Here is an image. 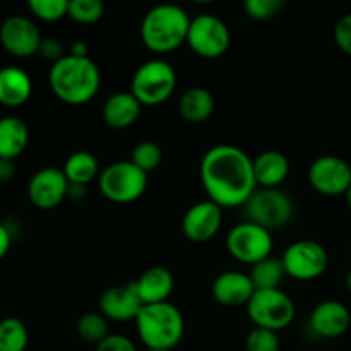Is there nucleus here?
<instances>
[{
  "label": "nucleus",
  "mask_w": 351,
  "mask_h": 351,
  "mask_svg": "<svg viewBox=\"0 0 351 351\" xmlns=\"http://www.w3.org/2000/svg\"><path fill=\"white\" fill-rule=\"evenodd\" d=\"M41 40L36 23L26 16H10L0 24V45L12 57H33L40 50Z\"/></svg>",
  "instance_id": "13"
},
{
  "label": "nucleus",
  "mask_w": 351,
  "mask_h": 351,
  "mask_svg": "<svg viewBox=\"0 0 351 351\" xmlns=\"http://www.w3.org/2000/svg\"><path fill=\"white\" fill-rule=\"evenodd\" d=\"M345 197H346V202H348V206H350V209H351V187L348 189V192H346V194H345Z\"/></svg>",
  "instance_id": "42"
},
{
  "label": "nucleus",
  "mask_w": 351,
  "mask_h": 351,
  "mask_svg": "<svg viewBox=\"0 0 351 351\" xmlns=\"http://www.w3.org/2000/svg\"><path fill=\"white\" fill-rule=\"evenodd\" d=\"M249 276L256 290H274V288L281 287V283H283L288 274L287 269H285L283 259L269 256L250 266Z\"/></svg>",
  "instance_id": "26"
},
{
  "label": "nucleus",
  "mask_w": 351,
  "mask_h": 351,
  "mask_svg": "<svg viewBox=\"0 0 351 351\" xmlns=\"http://www.w3.org/2000/svg\"><path fill=\"white\" fill-rule=\"evenodd\" d=\"M177 89V72L163 58H151L137 67L130 93L143 106H158L168 101Z\"/></svg>",
  "instance_id": "5"
},
{
  "label": "nucleus",
  "mask_w": 351,
  "mask_h": 351,
  "mask_svg": "<svg viewBox=\"0 0 351 351\" xmlns=\"http://www.w3.org/2000/svg\"><path fill=\"white\" fill-rule=\"evenodd\" d=\"M98 187L103 197L115 204L137 201L147 189V173L132 161H115L99 173Z\"/></svg>",
  "instance_id": "6"
},
{
  "label": "nucleus",
  "mask_w": 351,
  "mask_h": 351,
  "mask_svg": "<svg viewBox=\"0 0 351 351\" xmlns=\"http://www.w3.org/2000/svg\"><path fill=\"white\" fill-rule=\"evenodd\" d=\"M108 319L101 312H88L77 321V335L91 345H98L110 335Z\"/></svg>",
  "instance_id": "28"
},
{
  "label": "nucleus",
  "mask_w": 351,
  "mask_h": 351,
  "mask_svg": "<svg viewBox=\"0 0 351 351\" xmlns=\"http://www.w3.org/2000/svg\"><path fill=\"white\" fill-rule=\"evenodd\" d=\"M105 14L103 0H71L67 16L79 24H95Z\"/></svg>",
  "instance_id": "29"
},
{
  "label": "nucleus",
  "mask_w": 351,
  "mask_h": 351,
  "mask_svg": "<svg viewBox=\"0 0 351 351\" xmlns=\"http://www.w3.org/2000/svg\"><path fill=\"white\" fill-rule=\"evenodd\" d=\"M199 175L208 197L223 209L240 208L257 189L254 161L232 144H218L206 151Z\"/></svg>",
  "instance_id": "1"
},
{
  "label": "nucleus",
  "mask_w": 351,
  "mask_h": 351,
  "mask_svg": "<svg viewBox=\"0 0 351 351\" xmlns=\"http://www.w3.org/2000/svg\"><path fill=\"white\" fill-rule=\"evenodd\" d=\"M247 314L256 328L283 331L293 322L295 304L281 288L274 290H256L247 304Z\"/></svg>",
  "instance_id": "8"
},
{
  "label": "nucleus",
  "mask_w": 351,
  "mask_h": 351,
  "mask_svg": "<svg viewBox=\"0 0 351 351\" xmlns=\"http://www.w3.org/2000/svg\"><path fill=\"white\" fill-rule=\"evenodd\" d=\"M137 293L144 305L163 304L168 302L170 295L173 293L175 280L173 274L163 266H153L144 271L139 280L134 281Z\"/></svg>",
  "instance_id": "20"
},
{
  "label": "nucleus",
  "mask_w": 351,
  "mask_h": 351,
  "mask_svg": "<svg viewBox=\"0 0 351 351\" xmlns=\"http://www.w3.org/2000/svg\"><path fill=\"white\" fill-rule=\"evenodd\" d=\"M247 351H280V338L276 331L254 328L247 336Z\"/></svg>",
  "instance_id": "33"
},
{
  "label": "nucleus",
  "mask_w": 351,
  "mask_h": 351,
  "mask_svg": "<svg viewBox=\"0 0 351 351\" xmlns=\"http://www.w3.org/2000/svg\"><path fill=\"white\" fill-rule=\"evenodd\" d=\"M213 298L223 307H243L256 293L252 280L249 274L240 271H225L219 274L211 287Z\"/></svg>",
  "instance_id": "17"
},
{
  "label": "nucleus",
  "mask_w": 351,
  "mask_h": 351,
  "mask_svg": "<svg viewBox=\"0 0 351 351\" xmlns=\"http://www.w3.org/2000/svg\"><path fill=\"white\" fill-rule=\"evenodd\" d=\"M96 351H137L136 343L123 335H108L96 345Z\"/></svg>",
  "instance_id": "35"
},
{
  "label": "nucleus",
  "mask_w": 351,
  "mask_h": 351,
  "mask_svg": "<svg viewBox=\"0 0 351 351\" xmlns=\"http://www.w3.org/2000/svg\"><path fill=\"white\" fill-rule=\"evenodd\" d=\"M130 161L136 167H139L143 171L149 173V171L156 170L161 165V161H163V151H161L160 144L153 143V141H143V143H139L132 149Z\"/></svg>",
  "instance_id": "30"
},
{
  "label": "nucleus",
  "mask_w": 351,
  "mask_h": 351,
  "mask_svg": "<svg viewBox=\"0 0 351 351\" xmlns=\"http://www.w3.org/2000/svg\"><path fill=\"white\" fill-rule=\"evenodd\" d=\"M16 177V163L14 160H2L0 158V184H9Z\"/></svg>",
  "instance_id": "37"
},
{
  "label": "nucleus",
  "mask_w": 351,
  "mask_h": 351,
  "mask_svg": "<svg viewBox=\"0 0 351 351\" xmlns=\"http://www.w3.org/2000/svg\"><path fill=\"white\" fill-rule=\"evenodd\" d=\"M38 53H40L45 60H50L51 64H55V62H58L60 58L65 57L64 45H62L57 38H43Z\"/></svg>",
  "instance_id": "36"
},
{
  "label": "nucleus",
  "mask_w": 351,
  "mask_h": 351,
  "mask_svg": "<svg viewBox=\"0 0 351 351\" xmlns=\"http://www.w3.org/2000/svg\"><path fill=\"white\" fill-rule=\"evenodd\" d=\"M29 143V130L19 117H2L0 119V158L16 160L24 153Z\"/></svg>",
  "instance_id": "23"
},
{
  "label": "nucleus",
  "mask_w": 351,
  "mask_h": 351,
  "mask_svg": "<svg viewBox=\"0 0 351 351\" xmlns=\"http://www.w3.org/2000/svg\"><path fill=\"white\" fill-rule=\"evenodd\" d=\"M147 351H173V350H147Z\"/></svg>",
  "instance_id": "44"
},
{
  "label": "nucleus",
  "mask_w": 351,
  "mask_h": 351,
  "mask_svg": "<svg viewBox=\"0 0 351 351\" xmlns=\"http://www.w3.org/2000/svg\"><path fill=\"white\" fill-rule=\"evenodd\" d=\"M88 45L84 41H75V43H72L71 51H69V55H74V57H88Z\"/></svg>",
  "instance_id": "40"
},
{
  "label": "nucleus",
  "mask_w": 351,
  "mask_h": 351,
  "mask_svg": "<svg viewBox=\"0 0 351 351\" xmlns=\"http://www.w3.org/2000/svg\"><path fill=\"white\" fill-rule=\"evenodd\" d=\"M230 256L242 264L254 266L259 261L273 256V233L254 221H242L226 235Z\"/></svg>",
  "instance_id": "9"
},
{
  "label": "nucleus",
  "mask_w": 351,
  "mask_h": 351,
  "mask_svg": "<svg viewBox=\"0 0 351 351\" xmlns=\"http://www.w3.org/2000/svg\"><path fill=\"white\" fill-rule=\"evenodd\" d=\"M335 41L343 53L351 57V12L345 14L335 26Z\"/></svg>",
  "instance_id": "34"
},
{
  "label": "nucleus",
  "mask_w": 351,
  "mask_h": 351,
  "mask_svg": "<svg viewBox=\"0 0 351 351\" xmlns=\"http://www.w3.org/2000/svg\"><path fill=\"white\" fill-rule=\"evenodd\" d=\"M69 180L60 168H41L27 184V197L38 209H53L67 199Z\"/></svg>",
  "instance_id": "14"
},
{
  "label": "nucleus",
  "mask_w": 351,
  "mask_h": 351,
  "mask_svg": "<svg viewBox=\"0 0 351 351\" xmlns=\"http://www.w3.org/2000/svg\"><path fill=\"white\" fill-rule=\"evenodd\" d=\"M29 335L21 319L5 317L0 321V351H26Z\"/></svg>",
  "instance_id": "27"
},
{
  "label": "nucleus",
  "mask_w": 351,
  "mask_h": 351,
  "mask_svg": "<svg viewBox=\"0 0 351 351\" xmlns=\"http://www.w3.org/2000/svg\"><path fill=\"white\" fill-rule=\"evenodd\" d=\"M191 17L175 3H160L149 9L141 23V40L153 53H170L187 43Z\"/></svg>",
  "instance_id": "3"
},
{
  "label": "nucleus",
  "mask_w": 351,
  "mask_h": 351,
  "mask_svg": "<svg viewBox=\"0 0 351 351\" xmlns=\"http://www.w3.org/2000/svg\"><path fill=\"white\" fill-rule=\"evenodd\" d=\"M287 274L297 281H312L321 278L329 266V256L324 245L314 240L293 242L283 254Z\"/></svg>",
  "instance_id": "11"
},
{
  "label": "nucleus",
  "mask_w": 351,
  "mask_h": 351,
  "mask_svg": "<svg viewBox=\"0 0 351 351\" xmlns=\"http://www.w3.org/2000/svg\"><path fill=\"white\" fill-rule=\"evenodd\" d=\"M144 307L134 283L117 285L106 288L99 297V312L108 321L129 322L136 321L141 308Z\"/></svg>",
  "instance_id": "16"
},
{
  "label": "nucleus",
  "mask_w": 351,
  "mask_h": 351,
  "mask_svg": "<svg viewBox=\"0 0 351 351\" xmlns=\"http://www.w3.org/2000/svg\"><path fill=\"white\" fill-rule=\"evenodd\" d=\"M48 84L51 93L65 105H86L98 95L101 72L89 57H74L67 53L51 64Z\"/></svg>",
  "instance_id": "2"
},
{
  "label": "nucleus",
  "mask_w": 351,
  "mask_h": 351,
  "mask_svg": "<svg viewBox=\"0 0 351 351\" xmlns=\"http://www.w3.org/2000/svg\"><path fill=\"white\" fill-rule=\"evenodd\" d=\"M308 182L312 189L322 195H345L351 187V167L343 158L326 154L311 165Z\"/></svg>",
  "instance_id": "12"
},
{
  "label": "nucleus",
  "mask_w": 351,
  "mask_h": 351,
  "mask_svg": "<svg viewBox=\"0 0 351 351\" xmlns=\"http://www.w3.org/2000/svg\"><path fill=\"white\" fill-rule=\"evenodd\" d=\"M345 285H346V288H348V291H351V269L348 271V274H346Z\"/></svg>",
  "instance_id": "41"
},
{
  "label": "nucleus",
  "mask_w": 351,
  "mask_h": 351,
  "mask_svg": "<svg viewBox=\"0 0 351 351\" xmlns=\"http://www.w3.org/2000/svg\"><path fill=\"white\" fill-rule=\"evenodd\" d=\"M143 105L130 91L113 93L101 110L103 122L112 129H127L139 120Z\"/></svg>",
  "instance_id": "19"
},
{
  "label": "nucleus",
  "mask_w": 351,
  "mask_h": 351,
  "mask_svg": "<svg viewBox=\"0 0 351 351\" xmlns=\"http://www.w3.org/2000/svg\"><path fill=\"white\" fill-rule=\"evenodd\" d=\"M351 324V314L345 304L338 300L321 302L311 314V329L324 339H335L345 335Z\"/></svg>",
  "instance_id": "18"
},
{
  "label": "nucleus",
  "mask_w": 351,
  "mask_h": 351,
  "mask_svg": "<svg viewBox=\"0 0 351 351\" xmlns=\"http://www.w3.org/2000/svg\"><path fill=\"white\" fill-rule=\"evenodd\" d=\"M285 0H243V10L254 21H269L283 10Z\"/></svg>",
  "instance_id": "32"
},
{
  "label": "nucleus",
  "mask_w": 351,
  "mask_h": 351,
  "mask_svg": "<svg viewBox=\"0 0 351 351\" xmlns=\"http://www.w3.org/2000/svg\"><path fill=\"white\" fill-rule=\"evenodd\" d=\"M232 34L228 26L213 14H201L191 21L187 45L202 58H218L228 51Z\"/></svg>",
  "instance_id": "10"
},
{
  "label": "nucleus",
  "mask_w": 351,
  "mask_h": 351,
  "mask_svg": "<svg viewBox=\"0 0 351 351\" xmlns=\"http://www.w3.org/2000/svg\"><path fill=\"white\" fill-rule=\"evenodd\" d=\"M34 17L45 23H55L67 16L71 0H26Z\"/></svg>",
  "instance_id": "31"
},
{
  "label": "nucleus",
  "mask_w": 351,
  "mask_h": 351,
  "mask_svg": "<svg viewBox=\"0 0 351 351\" xmlns=\"http://www.w3.org/2000/svg\"><path fill=\"white\" fill-rule=\"evenodd\" d=\"M192 2H195V3H211V2H215V0H192Z\"/></svg>",
  "instance_id": "43"
},
{
  "label": "nucleus",
  "mask_w": 351,
  "mask_h": 351,
  "mask_svg": "<svg viewBox=\"0 0 351 351\" xmlns=\"http://www.w3.org/2000/svg\"><path fill=\"white\" fill-rule=\"evenodd\" d=\"M180 117L189 123L206 122L215 112V96L206 88H191L178 101Z\"/></svg>",
  "instance_id": "24"
},
{
  "label": "nucleus",
  "mask_w": 351,
  "mask_h": 351,
  "mask_svg": "<svg viewBox=\"0 0 351 351\" xmlns=\"http://www.w3.org/2000/svg\"><path fill=\"white\" fill-rule=\"evenodd\" d=\"M137 335L147 350H173L182 341L185 321L170 302L144 305L136 319Z\"/></svg>",
  "instance_id": "4"
},
{
  "label": "nucleus",
  "mask_w": 351,
  "mask_h": 351,
  "mask_svg": "<svg viewBox=\"0 0 351 351\" xmlns=\"http://www.w3.org/2000/svg\"><path fill=\"white\" fill-rule=\"evenodd\" d=\"M33 95V82L27 72L19 67L0 69V105L17 108Z\"/></svg>",
  "instance_id": "22"
},
{
  "label": "nucleus",
  "mask_w": 351,
  "mask_h": 351,
  "mask_svg": "<svg viewBox=\"0 0 351 351\" xmlns=\"http://www.w3.org/2000/svg\"><path fill=\"white\" fill-rule=\"evenodd\" d=\"M221 223L223 208L208 199L187 209L182 219V232L191 242L204 243L218 235Z\"/></svg>",
  "instance_id": "15"
},
{
  "label": "nucleus",
  "mask_w": 351,
  "mask_h": 351,
  "mask_svg": "<svg viewBox=\"0 0 351 351\" xmlns=\"http://www.w3.org/2000/svg\"><path fill=\"white\" fill-rule=\"evenodd\" d=\"M252 161L257 187L278 189L290 175V161L281 151L267 149Z\"/></svg>",
  "instance_id": "21"
},
{
  "label": "nucleus",
  "mask_w": 351,
  "mask_h": 351,
  "mask_svg": "<svg viewBox=\"0 0 351 351\" xmlns=\"http://www.w3.org/2000/svg\"><path fill=\"white\" fill-rule=\"evenodd\" d=\"M86 195H88V185H79V184L69 185L67 199H72V201H82Z\"/></svg>",
  "instance_id": "39"
},
{
  "label": "nucleus",
  "mask_w": 351,
  "mask_h": 351,
  "mask_svg": "<svg viewBox=\"0 0 351 351\" xmlns=\"http://www.w3.org/2000/svg\"><path fill=\"white\" fill-rule=\"evenodd\" d=\"M10 245H12V237H10L9 228L0 223V261L9 254Z\"/></svg>",
  "instance_id": "38"
},
{
  "label": "nucleus",
  "mask_w": 351,
  "mask_h": 351,
  "mask_svg": "<svg viewBox=\"0 0 351 351\" xmlns=\"http://www.w3.org/2000/svg\"><path fill=\"white\" fill-rule=\"evenodd\" d=\"M64 173L69 184L89 185L93 180L99 178L98 158L89 151H75L65 160Z\"/></svg>",
  "instance_id": "25"
},
{
  "label": "nucleus",
  "mask_w": 351,
  "mask_h": 351,
  "mask_svg": "<svg viewBox=\"0 0 351 351\" xmlns=\"http://www.w3.org/2000/svg\"><path fill=\"white\" fill-rule=\"evenodd\" d=\"M243 208H245L249 221L257 223L269 232L287 226L295 215L293 199L280 187H257L249 201L243 204Z\"/></svg>",
  "instance_id": "7"
}]
</instances>
